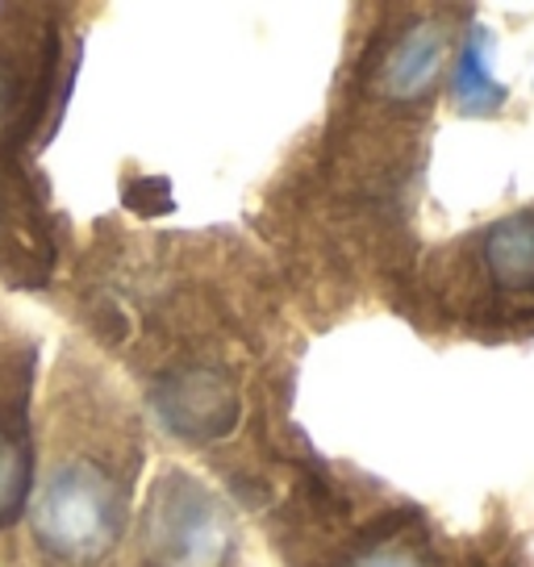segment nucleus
Instances as JSON below:
<instances>
[{
  "mask_svg": "<svg viewBox=\"0 0 534 567\" xmlns=\"http://www.w3.org/2000/svg\"><path fill=\"white\" fill-rule=\"evenodd\" d=\"M30 338L0 313V530L18 517L30 488Z\"/></svg>",
  "mask_w": 534,
  "mask_h": 567,
  "instance_id": "nucleus-1",
  "label": "nucleus"
}]
</instances>
